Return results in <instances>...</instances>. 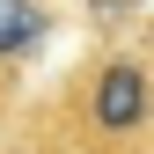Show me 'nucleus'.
<instances>
[{
	"label": "nucleus",
	"instance_id": "1",
	"mask_svg": "<svg viewBox=\"0 0 154 154\" xmlns=\"http://www.w3.org/2000/svg\"><path fill=\"white\" fill-rule=\"evenodd\" d=\"M66 140L81 154H154V66L140 51H103L59 95Z\"/></svg>",
	"mask_w": 154,
	"mask_h": 154
},
{
	"label": "nucleus",
	"instance_id": "2",
	"mask_svg": "<svg viewBox=\"0 0 154 154\" xmlns=\"http://www.w3.org/2000/svg\"><path fill=\"white\" fill-rule=\"evenodd\" d=\"M44 37H51L44 0H0V73H15L29 51H44Z\"/></svg>",
	"mask_w": 154,
	"mask_h": 154
},
{
	"label": "nucleus",
	"instance_id": "3",
	"mask_svg": "<svg viewBox=\"0 0 154 154\" xmlns=\"http://www.w3.org/2000/svg\"><path fill=\"white\" fill-rule=\"evenodd\" d=\"M147 66H154V22H147Z\"/></svg>",
	"mask_w": 154,
	"mask_h": 154
},
{
	"label": "nucleus",
	"instance_id": "4",
	"mask_svg": "<svg viewBox=\"0 0 154 154\" xmlns=\"http://www.w3.org/2000/svg\"><path fill=\"white\" fill-rule=\"evenodd\" d=\"M95 8H132V0H95Z\"/></svg>",
	"mask_w": 154,
	"mask_h": 154
}]
</instances>
